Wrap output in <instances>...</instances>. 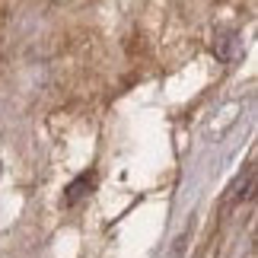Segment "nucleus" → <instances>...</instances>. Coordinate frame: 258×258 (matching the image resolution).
I'll return each instance as SVG.
<instances>
[{"label":"nucleus","mask_w":258,"mask_h":258,"mask_svg":"<svg viewBox=\"0 0 258 258\" xmlns=\"http://www.w3.org/2000/svg\"><path fill=\"white\" fill-rule=\"evenodd\" d=\"M86 188H93V175H80L77 182L67 188V195H64V204H74V201H80V198L86 195Z\"/></svg>","instance_id":"nucleus-1"}]
</instances>
